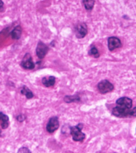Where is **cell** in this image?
Masks as SVG:
<instances>
[{"label":"cell","mask_w":136,"mask_h":153,"mask_svg":"<svg viewBox=\"0 0 136 153\" xmlns=\"http://www.w3.org/2000/svg\"><path fill=\"white\" fill-rule=\"evenodd\" d=\"M130 111L131 109L123 108L117 105L116 107L113 108L112 113L116 117L124 118L130 117Z\"/></svg>","instance_id":"obj_3"},{"label":"cell","mask_w":136,"mask_h":153,"mask_svg":"<svg viewBox=\"0 0 136 153\" xmlns=\"http://www.w3.org/2000/svg\"><path fill=\"white\" fill-rule=\"evenodd\" d=\"M21 65L25 69L32 70L35 68V65L33 61L31 55L29 53H27L24 56L21 63Z\"/></svg>","instance_id":"obj_5"},{"label":"cell","mask_w":136,"mask_h":153,"mask_svg":"<svg viewBox=\"0 0 136 153\" xmlns=\"http://www.w3.org/2000/svg\"><path fill=\"white\" fill-rule=\"evenodd\" d=\"M74 31L77 38L79 39L84 38L88 33V28L86 23L79 22L77 24Z\"/></svg>","instance_id":"obj_4"},{"label":"cell","mask_w":136,"mask_h":153,"mask_svg":"<svg viewBox=\"0 0 136 153\" xmlns=\"http://www.w3.org/2000/svg\"><path fill=\"white\" fill-rule=\"evenodd\" d=\"M49 48L42 42H39L36 48V55L39 59H43L47 54Z\"/></svg>","instance_id":"obj_7"},{"label":"cell","mask_w":136,"mask_h":153,"mask_svg":"<svg viewBox=\"0 0 136 153\" xmlns=\"http://www.w3.org/2000/svg\"><path fill=\"white\" fill-rule=\"evenodd\" d=\"M3 5L4 2H3L2 0H0V12H2L3 11Z\"/></svg>","instance_id":"obj_20"},{"label":"cell","mask_w":136,"mask_h":153,"mask_svg":"<svg viewBox=\"0 0 136 153\" xmlns=\"http://www.w3.org/2000/svg\"><path fill=\"white\" fill-rule=\"evenodd\" d=\"M85 9L88 11H91L93 9L95 4V0H82Z\"/></svg>","instance_id":"obj_14"},{"label":"cell","mask_w":136,"mask_h":153,"mask_svg":"<svg viewBox=\"0 0 136 153\" xmlns=\"http://www.w3.org/2000/svg\"><path fill=\"white\" fill-rule=\"evenodd\" d=\"M18 153H31V151L28 148L25 147H22V148H20L19 151H18Z\"/></svg>","instance_id":"obj_17"},{"label":"cell","mask_w":136,"mask_h":153,"mask_svg":"<svg viewBox=\"0 0 136 153\" xmlns=\"http://www.w3.org/2000/svg\"><path fill=\"white\" fill-rule=\"evenodd\" d=\"M116 104L118 106L123 108L132 109V100L128 97H122L117 99Z\"/></svg>","instance_id":"obj_9"},{"label":"cell","mask_w":136,"mask_h":153,"mask_svg":"<svg viewBox=\"0 0 136 153\" xmlns=\"http://www.w3.org/2000/svg\"><path fill=\"white\" fill-rule=\"evenodd\" d=\"M65 102L67 103H72L74 102H78L80 100V97L78 96H66L64 98Z\"/></svg>","instance_id":"obj_15"},{"label":"cell","mask_w":136,"mask_h":153,"mask_svg":"<svg viewBox=\"0 0 136 153\" xmlns=\"http://www.w3.org/2000/svg\"><path fill=\"white\" fill-rule=\"evenodd\" d=\"M0 121H2L1 126L3 129H7L9 127V118L7 115L3 114L2 112H0Z\"/></svg>","instance_id":"obj_12"},{"label":"cell","mask_w":136,"mask_h":153,"mask_svg":"<svg viewBox=\"0 0 136 153\" xmlns=\"http://www.w3.org/2000/svg\"><path fill=\"white\" fill-rule=\"evenodd\" d=\"M89 55L94 58H98L100 56V53L95 46H92L88 52Z\"/></svg>","instance_id":"obj_16"},{"label":"cell","mask_w":136,"mask_h":153,"mask_svg":"<svg viewBox=\"0 0 136 153\" xmlns=\"http://www.w3.org/2000/svg\"><path fill=\"white\" fill-rule=\"evenodd\" d=\"M42 83L46 87L53 86L55 83V76H50L48 78L44 77L42 79Z\"/></svg>","instance_id":"obj_11"},{"label":"cell","mask_w":136,"mask_h":153,"mask_svg":"<svg viewBox=\"0 0 136 153\" xmlns=\"http://www.w3.org/2000/svg\"><path fill=\"white\" fill-rule=\"evenodd\" d=\"M97 88L100 93L105 94L112 91L114 87L108 80H103L100 81L97 85Z\"/></svg>","instance_id":"obj_2"},{"label":"cell","mask_w":136,"mask_h":153,"mask_svg":"<svg viewBox=\"0 0 136 153\" xmlns=\"http://www.w3.org/2000/svg\"><path fill=\"white\" fill-rule=\"evenodd\" d=\"M26 116L24 114H20L18 115L17 117V120L20 122H23L26 119Z\"/></svg>","instance_id":"obj_18"},{"label":"cell","mask_w":136,"mask_h":153,"mask_svg":"<svg viewBox=\"0 0 136 153\" xmlns=\"http://www.w3.org/2000/svg\"><path fill=\"white\" fill-rule=\"evenodd\" d=\"M108 48L110 51H113L115 49L120 48L122 46L121 41L117 37H110L108 38Z\"/></svg>","instance_id":"obj_8"},{"label":"cell","mask_w":136,"mask_h":153,"mask_svg":"<svg viewBox=\"0 0 136 153\" xmlns=\"http://www.w3.org/2000/svg\"><path fill=\"white\" fill-rule=\"evenodd\" d=\"M136 117V106L131 110L130 111V117Z\"/></svg>","instance_id":"obj_19"},{"label":"cell","mask_w":136,"mask_h":153,"mask_svg":"<svg viewBox=\"0 0 136 153\" xmlns=\"http://www.w3.org/2000/svg\"><path fill=\"white\" fill-rule=\"evenodd\" d=\"M60 126L59 121L57 117H53L49 120L46 125V130L49 133H53L59 129Z\"/></svg>","instance_id":"obj_6"},{"label":"cell","mask_w":136,"mask_h":153,"mask_svg":"<svg viewBox=\"0 0 136 153\" xmlns=\"http://www.w3.org/2000/svg\"><path fill=\"white\" fill-rule=\"evenodd\" d=\"M22 27L20 25H18L16 27L12 30L11 33L10 35L11 36V38L13 39H16L18 40L19 39L21 36H22Z\"/></svg>","instance_id":"obj_10"},{"label":"cell","mask_w":136,"mask_h":153,"mask_svg":"<svg viewBox=\"0 0 136 153\" xmlns=\"http://www.w3.org/2000/svg\"><path fill=\"white\" fill-rule=\"evenodd\" d=\"M21 93L23 95L26 96L27 99H31L33 97V94L29 89L26 86H24L21 90Z\"/></svg>","instance_id":"obj_13"},{"label":"cell","mask_w":136,"mask_h":153,"mask_svg":"<svg viewBox=\"0 0 136 153\" xmlns=\"http://www.w3.org/2000/svg\"><path fill=\"white\" fill-rule=\"evenodd\" d=\"M83 128V124L80 123L76 126L70 128V134L71 135L72 139L75 141L82 142L84 141L86 137V134L81 131Z\"/></svg>","instance_id":"obj_1"}]
</instances>
